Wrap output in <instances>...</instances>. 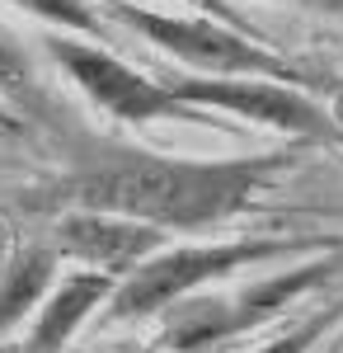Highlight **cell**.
I'll return each instance as SVG.
<instances>
[{
    "instance_id": "8",
    "label": "cell",
    "mask_w": 343,
    "mask_h": 353,
    "mask_svg": "<svg viewBox=\"0 0 343 353\" xmlns=\"http://www.w3.org/2000/svg\"><path fill=\"white\" fill-rule=\"evenodd\" d=\"M113 292H118V283H113L108 273H90V269L71 273L52 297L38 306V321L28 330L24 353H61L71 344V334L85 325V316H90L99 301H108Z\"/></svg>"
},
{
    "instance_id": "9",
    "label": "cell",
    "mask_w": 343,
    "mask_h": 353,
    "mask_svg": "<svg viewBox=\"0 0 343 353\" xmlns=\"http://www.w3.org/2000/svg\"><path fill=\"white\" fill-rule=\"evenodd\" d=\"M52 278H56L52 245L24 250V254H14V259L0 269V334H10L19 321L33 316V306H43V301H48Z\"/></svg>"
},
{
    "instance_id": "4",
    "label": "cell",
    "mask_w": 343,
    "mask_h": 353,
    "mask_svg": "<svg viewBox=\"0 0 343 353\" xmlns=\"http://www.w3.org/2000/svg\"><path fill=\"white\" fill-rule=\"evenodd\" d=\"M339 269H343V259H311V264H301V269L268 273L264 283L240 288L236 297H188L184 306L169 316L160 344H165V349H179V353H216L221 344H231L240 334H249L254 325L282 316L296 297L324 288Z\"/></svg>"
},
{
    "instance_id": "1",
    "label": "cell",
    "mask_w": 343,
    "mask_h": 353,
    "mask_svg": "<svg viewBox=\"0 0 343 353\" xmlns=\"http://www.w3.org/2000/svg\"><path fill=\"white\" fill-rule=\"evenodd\" d=\"M282 165V156H240V161H169L151 151H108L104 161L61 174L43 189V203L66 212H104L141 226L198 231L231 217L249 193Z\"/></svg>"
},
{
    "instance_id": "2",
    "label": "cell",
    "mask_w": 343,
    "mask_h": 353,
    "mask_svg": "<svg viewBox=\"0 0 343 353\" xmlns=\"http://www.w3.org/2000/svg\"><path fill=\"white\" fill-rule=\"evenodd\" d=\"M306 241H216V245H179L165 250L156 259H146L136 273H127L118 283V292L108 297V321H146L169 311L174 301H188L198 288H207L216 278L249 269V264H268V259H287L301 254Z\"/></svg>"
},
{
    "instance_id": "6",
    "label": "cell",
    "mask_w": 343,
    "mask_h": 353,
    "mask_svg": "<svg viewBox=\"0 0 343 353\" xmlns=\"http://www.w3.org/2000/svg\"><path fill=\"white\" fill-rule=\"evenodd\" d=\"M169 94H174V99H179L188 113L221 109V113H236V118H245V123L278 128V132L306 137V141H320V137L334 132V118L320 109L311 94H301L296 85L259 81V76H240V81H226V76H207V81H179V85H169Z\"/></svg>"
},
{
    "instance_id": "3",
    "label": "cell",
    "mask_w": 343,
    "mask_h": 353,
    "mask_svg": "<svg viewBox=\"0 0 343 353\" xmlns=\"http://www.w3.org/2000/svg\"><path fill=\"white\" fill-rule=\"evenodd\" d=\"M108 19H118L123 28L141 33L146 43H156L160 52L179 57L188 66L207 71V76H259V81H278V85H296L301 71L273 57L264 43H254L245 28L221 24V19H193V14H165V10H141L132 0H108Z\"/></svg>"
},
{
    "instance_id": "13",
    "label": "cell",
    "mask_w": 343,
    "mask_h": 353,
    "mask_svg": "<svg viewBox=\"0 0 343 353\" xmlns=\"http://www.w3.org/2000/svg\"><path fill=\"white\" fill-rule=\"evenodd\" d=\"M184 5H193V10H202V19H221V24H236V28H240L236 10H231L226 0H184Z\"/></svg>"
},
{
    "instance_id": "5",
    "label": "cell",
    "mask_w": 343,
    "mask_h": 353,
    "mask_svg": "<svg viewBox=\"0 0 343 353\" xmlns=\"http://www.w3.org/2000/svg\"><path fill=\"white\" fill-rule=\"evenodd\" d=\"M43 48L52 57L56 66L71 76V81L108 113V118H118V123H160V118H198V113H188L174 94H169V85H156L146 81L141 71H132L127 61H118L113 52L104 48H94V43H80V38H43Z\"/></svg>"
},
{
    "instance_id": "10",
    "label": "cell",
    "mask_w": 343,
    "mask_h": 353,
    "mask_svg": "<svg viewBox=\"0 0 343 353\" xmlns=\"http://www.w3.org/2000/svg\"><path fill=\"white\" fill-rule=\"evenodd\" d=\"M339 321H343V301H334V306H324V311H315V316H306V321H301L296 330H287L282 339L259 344V349H249V353H311Z\"/></svg>"
},
{
    "instance_id": "12",
    "label": "cell",
    "mask_w": 343,
    "mask_h": 353,
    "mask_svg": "<svg viewBox=\"0 0 343 353\" xmlns=\"http://www.w3.org/2000/svg\"><path fill=\"white\" fill-rule=\"evenodd\" d=\"M28 90H33L28 52L0 28V94H5V99H28Z\"/></svg>"
},
{
    "instance_id": "11",
    "label": "cell",
    "mask_w": 343,
    "mask_h": 353,
    "mask_svg": "<svg viewBox=\"0 0 343 353\" xmlns=\"http://www.w3.org/2000/svg\"><path fill=\"white\" fill-rule=\"evenodd\" d=\"M10 5H19V10H28V14H38V19H48V24H61L71 28V33H104V24H99V14L85 5V0H10Z\"/></svg>"
},
{
    "instance_id": "14",
    "label": "cell",
    "mask_w": 343,
    "mask_h": 353,
    "mask_svg": "<svg viewBox=\"0 0 343 353\" xmlns=\"http://www.w3.org/2000/svg\"><path fill=\"white\" fill-rule=\"evenodd\" d=\"M306 10H324V14H343V0H296Z\"/></svg>"
},
{
    "instance_id": "7",
    "label": "cell",
    "mask_w": 343,
    "mask_h": 353,
    "mask_svg": "<svg viewBox=\"0 0 343 353\" xmlns=\"http://www.w3.org/2000/svg\"><path fill=\"white\" fill-rule=\"evenodd\" d=\"M52 254L56 259H80L90 273H136L146 259H156L165 245V231L141 226L127 217H104V212H66L52 226Z\"/></svg>"
},
{
    "instance_id": "15",
    "label": "cell",
    "mask_w": 343,
    "mask_h": 353,
    "mask_svg": "<svg viewBox=\"0 0 343 353\" xmlns=\"http://www.w3.org/2000/svg\"><path fill=\"white\" fill-rule=\"evenodd\" d=\"M320 353H339V344H334V339H329V344H324V349H320Z\"/></svg>"
}]
</instances>
